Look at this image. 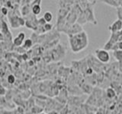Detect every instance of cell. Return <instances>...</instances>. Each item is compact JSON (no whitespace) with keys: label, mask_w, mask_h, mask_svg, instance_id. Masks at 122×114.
Returning <instances> with one entry per match:
<instances>
[{"label":"cell","mask_w":122,"mask_h":114,"mask_svg":"<svg viewBox=\"0 0 122 114\" xmlns=\"http://www.w3.org/2000/svg\"><path fill=\"white\" fill-rule=\"evenodd\" d=\"M106 94L109 98H113L115 97L116 94L113 88H112V87H108V88L106 90Z\"/></svg>","instance_id":"obj_14"},{"label":"cell","mask_w":122,"mask_h":114,"mask_svg":"<svg viewBox=\"0 0 122 114\" xmlns=\"http://www.w3.org/2000/svg\"><path fill=\"white\" fill-rule=\"evenodd\" d=\"M35 2L36 3H34V2H31L30 5H31V13L36 16V15L40 14L41 12V1H35Z\"/></svg>","instance_id":"obj_6"},{"label":"cell","mask_w":122,"mask_h":114,"mask_svg":"<svg viewBox=\"0 0 122 114\" xmlns=\"http://www.w3.org/2000/svg\"><path fill=\"white\" fill-rule=\"evenodd\" d=\"M33 45V41L32 40L30 39H27L24 41V43H23V48L24 49H30V47H32Z\"/></svg>","instance_id":"obj_13"},{"label":"cell","mask_w":122,"mask_h":114,"mask_svg":"<svg viewBox=\"0 0 122 114\" xmlns=\"http://www.w3.org/2000/svg\"><path fill=\"white\" fill-rule=\"evenodd\" d=\"M118 4H119V7L122 8V0H118Z\"/></svg>","instance_id":"obj_21"},{"label":"cell","mask_w":122,"mask_h":114,"mask_svg":"<svg viewBox=\"0 0 122 114\" xmlns=\"http://www.w3.org/2000/svg\"><path fill=\"white\" fill-rule=\"evenodd\" d=\"M6 93V90L1 84H0V95H5Z\"/></svg>","instance_id":"obj_18"},{"label":"cell","mask_w":122,"mask_h":114,"mask_svg":"<svg viewBox=\"0 0 122 114\" xmlns=\"http://www.w3.org/2000/svg\"><path fill=\"white\" fill-rule=\"evenodd\" d=\"M43 18L44 19V21L47 23H51L53 20V14L51 11H46L44 14Z\"/></svg>","instance_id":"obj_10"},{"label":"cell","mask_w":122,"mask_h":114,"mask_svg":"<svg viewBox=\"0 0 122 114\" xmlns=\"http://www.w3.org/2000/svg\"><path fill=\"white\" fill-rule=\"evenodd\" d=\"M117 10V20H120L122 21V8L121 7H118L116 9Z\"/></svg>","instance_id":"obj_16"},{"label":"cell","mask_w":122,"mask_h":114,"mask_svg":"<svg viewBox=\"0 0 122 114\" xmlns=\"http://www.w3.org/2000/svg\"><path fill=\"white\" fill-rule=\"evenodd\" d=\"M102 2H104L106 5H108L112 8H115V9L119 7L118 1H117V0H103Z\"/></svg>","instance_id":"obj_8"},{"label":"cell","mask_w":122,"mask_h":114,"mask_svg":"<svg viewBox=\"0 0 122 114\" xmlns=\"http://www.w3.org/2000/svg\"><path fill=\"white\" fill-rule=\"evenodd\" d=\"M41 114H44V113H41Z\"/></svg>","instance_id":"obj_23"},{"label":"cell","mask_w":122,"mask_h":114,"mask_svg":"<svg viewBox=\"0 0 122 114\" xmlns=\"http://www.w3.org/2000/svg\"><path fill=\"white\" fill-rule=\"evenodd\" d=\"M95 56L102 63H108L110 61V54L103 49H97L95 51Z\"/></svg>","instance_id":"obj_2"},{"label":"cell","mask_w":122,"mask_h":114,"mask_svg":"<svg viewBox=\"0 0 122 114\" xmlns=\"http://www.w3.org/2000/svg\"><path fill=\"white\" fill-rule=\"evenodd\" d=\"M113 56L119 62H122V50L113 51Z\"/></svg>","instance_id":"obj_11"},{"label":"cell","mask_w":122,"mask_h":114,"mask_svg":"<svg viewBox=\"0 0 122 114\" xmlns=\"http://www.w3.org/2000/svg\"><path fill=\"white\" fill-rule=\"evenodd\" d=\"M82 31H83L82 26L76 22L75 24H73L70 27V28L68 29L67 32L66 33L68 35V37H71V36L76 35V34H77Z\"/></svg>","instance_id":"obj_4"},{"label":"cell","mask_w":122,"mask_h":114,"mask_svg":"<svg viewBox=\"0 0 122 114\" xmlns=\"http://www.w3.org/2000/svg\"><path fill=\"white\" fill-rule=\"evenodd\" d=\"M69 43L72 52L79 53L88 47L89 37L86 32L83 30L76 35L69 37Z\"/></svg>","instance_id":"obj_1"},{"label":"cell","mask_w":122,"mask_h":114,"mask_svg":"<svg viewBox=\"0 0 122 114\" xmlns=\"http://www.w3.org/2000/svg\"><path fill=\"white\" fill-rule=\"evenodd\" d=\"M23 43H24V40H22L21 38L18 37V36L15 38H14V40H13V44L18 47H21V46L23 44Z\"/></svg>","instance_id":"obj_12"},{"label":"cell","mask_w":122,"mask_h":114,"mask_svg":"<svg viewBox=\"0 0 122 114\" xmlns=\"http://www.w3.org/2000/svg\"><path fill=\"white\" fill-rule=\"evenodd\" d=\"M19 17L18 16H13L10 18V23L11 25L13 28H18L20 27V24H19V21H18Z\"/></svg>","instance_id":"obj_7"},{"label":"cell","mask_w":122,"mask_h":114,"mask_svg":"<svg viewBox=\"0 0 122 114\" xmlns=\"http://www.w3.org/2000/svg\"><path fill=\"white\" fill-rule=\"evenodd\" d=\"M4 38H5V36L2 33H0V40H3Z\"/></svg>","instance_id":"obj_20"},{"label":"cell","mask_w":122,"mask_h":114,"mask_svg":"<svg viewBox=\"0 0 122 114\" xmlns=\"http://www.w3.org/2000/svg\"><path fill=\"white\" fill-rule=\"evenodd\" d=\"M8 12H9V10L6 7H3L1 9V13L3 14V15H6L8 14Z\"/></svg>","instance_id":"obj_19"},{"label":"cell","mask_w":122,"mask_h":114,"mask_svg":"<svg viewBox=\"0 0 122 114\" xmlns=\"http://www.w3.org/2000/svg\"><path fill=\"white\" fill-rule=\"evenodd\" d=\"M48 114H57V113L55 112V111H52V112H50Z\"/></svg>","instance_id":"obj_22"},{"label":"cell","mask_w":122,"mask_h":114,"mask_svg":"<svg viewBox=\"0 0 122 114\" xmlns=\"http://www.w3.org/2000/svg\"><path fill=\"white\" fill-rule=\"evenodd\" d=\"M91 5H90L89 7H87L85 10H83L84 14L86 15L87 22H90L93 24H97V21H96V18L95 17L93 7Z\"/></svg>","instance_id":"obj_3"},{"label":"cell","mask_w":122,"mask_h":114,"mask_svg":"<svg viewBox=\"0 0 122 114\" xmlns=\"http://www.w3.org/2000/svg\"><path fill=\"white\" fill-rule=\"evenodd\" d=\"M44 28V32H48V31H51L53 28V25L51 24V23H46L44 24V26L43 27Z\"/></svg>","instance_id":"obj_15"},{"label":"cell","mask_w":122,"mask_h":114,"mask_svg":"<svg viewBox=\"0 0 122 114\" xmlns=\"http://www.w3.org/2000/svg\"><path fill=\"white\" fill-rule=\"evenodd\" d=\"M108 30L111 33H118L122 30V21L120 20H117L114 21L112 24L108 27Z\"/></svg>","instance_id":"obj_5"},{"label":"cell","mask_w":122,"mask_h":114,"mask_svg":"<svg viewBox=\"0 0 122 114\" xmlns=\"http://www.w3.org/2000/svg\"><path fill=\"white\" fill-rule=\"evenodd\" d=\"M30 11H31V8L30 7L29 4H27V5H24L21 9V14L23 15H26V16H28V15H29Z\"/></svg>","instance_id":"obj_9"},{"label":"cell","mask_w":122,"mask_h":114,"mask_svg":"<svg viewBox=\"0 0 122 114\" xmlns=\"http://www.w3.org/2000/svg\"><path fill=\"white\" fill-rule=\"evenodd\" d=\"M7 81H8V82H9V84H14L15 81V76L13 75H9V76H8V78H7Z\"/></svg>","instance_id":"obj_17"}]
</instances>
